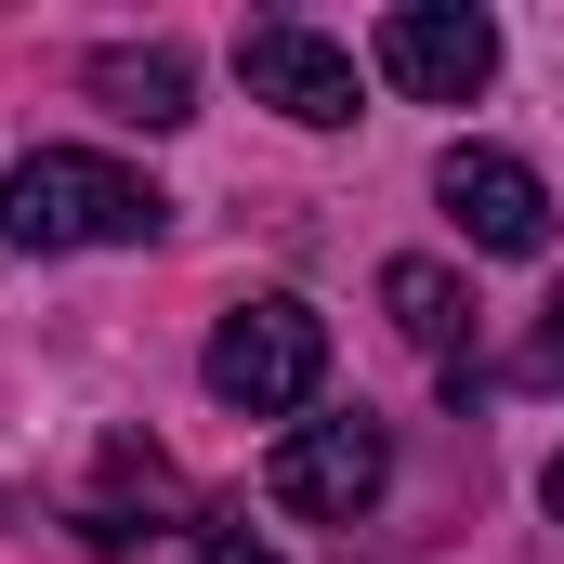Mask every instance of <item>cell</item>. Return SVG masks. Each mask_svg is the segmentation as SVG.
<instances>
[{
    "mask_svg": "<svg viewBox=\"0 0 564 564\" xmlns=\"http://www.w3.org/2000/svg\"><path fill=\"white\" fill-rule=\"evenodd\" d=\"M368 53H381V79L421 93V106H473V93L499 79V26H486L473 0H394V13L368 26Z\"/></svg>",
    "mask_w": 564,
    "mask_h": 564,
    "instance_id": "cell-3",
    "label": "cell"
},
{
    "mask_svg": "<svg viewBox=\"0 0 564 564\" xmlns=\"http://www.w3.org/2000/svg\"><path fill=\"white\" fill-rule=\"evenodd\" d=\"M237 79H250V106H276L302 132H341V119H355V53L315 40V26H289V13L237 26Z\"/></svg>",
    "mask_w": 564,
    "mask_h": 564,
    "instance_id": "cell-4",
    "label": "cell"
},
{
    "mask_svg": "<svg viewBox=\"0 0 564 564\" xmlns=\"http://www.w3.org/2000/svg\"><path fill=\"white\" fill-rule=\"evenodd\" d=\"M525 381H564V289L539 302V328H525Z\"/></svg>",
    "mask_w": 564,
    "mask_h": 564,
    "instance_id": "cell-9",
    "label": "cell"
},
{
    "mask_svg": "<svg viewBox=\"0 0 564 564\" xmlns=\"http://www.w3.org/2000/svg\"><path fill=\"white\" fill-rule=\"evenodd\" d=\"M158 224H171V197L119 158L40 144V158L0 171V250H144Z\"/></svg>",
    "mask_w": 564,
    "mask_h": 564,
    "instance_id": "cell-1",
    "label": "cell"
},
{
    "mask_svg": "<svg viewBox=\"0 0 564 564\" xmlns=\"http://www.w3.org/2000/svg\"><path fill=\"white\" fill-rule=\"evenodd\" d=\"M184 564H276V552H263L250 525H210V539H197V552H184Z\"/></svg>",
    "mask_w": 564,
    "mask_h": 564,
    "instance_id": "cell-10",
    "label": "cell"
},
{
    "mask_svg": "<svg viewBox=\"0 0 564 564\" xmlns=\"http://www.w3.org/2000/svg\"><path fill=\"white\" fill-rule=\"evenodd\" d=\"M539 499H552V525H564V459H552V473H539Z\"/></svg>",
    "mask_w": 564,
    "mask_h": 564,
    "instance_id": "cell-11",
    "label": "cell"
},
{
    "mask_svg": "<svg viewBox=\"0 0 564 564\" xmlns=\"http://www.w3.org/2000/svg\"><path fill=\"white\" fill-rule=\"evenodd\" d=\"M315 381H328V315L315 302H237L224 328H210V394L224 408H250V421H289V408H315Z\"/></svg>",
    "mask_w": 564,
    "mask_h": 564,
    "instance_id": "cell-2",
    "label": "cell"
},
{
    "mask_svg": "<svg viewBox=\"0 0 564 564\" xmlns=\"http://www.w3.org/2000/svg\"><path fill=\"white\" fill-rule=\"evenodd\" d=\"M381 486H394V433L368 421V408H355V421H302V433L276 446V499H289V512H315V525H355Z\"/></svg>",
    "mask_w": 564,
    "mask_h": 564,
    "instance_id": "cell-5",
    "label": "cell"
},
{
    "mask_svg": "<svg viewBox=\"0 0 564 564\" xmlns=\"http://www.w3.org/2000/svg\"><path fill=\"white\" fill-rule=\"evenodd\" d=\"M381 302H394V328H408L421 355H446V381H459V355H473V302H459V276H446V263H381Z\"/></svg>",
    "mask_w": 564,
    "mask_h": 564,
    "instance_id": "cell-8",
    "label": "cell"
},
{
    "mask_svg": "<svg viewBox=\"0 0 564 564\" xmlns=\"http://www.w3.org/2000/svg\"><path fill=\"white\" fill-rule=\"evenodd\" d=\"M93 106L132 119V132H184V119H197V66H184L171 40H106V53H93Z\"/></svg>",
    "mask_w": 564,
    "mask_h": 564,
    "instance_id": "cell-7",
    "label": "cell"
},
{
    "mask_svg": "<svg viewBox=\"0 0 564 564\" xmlns=\"http://www.w3.org/2000/svg\"><path fill=\"white\" fill-rule=\"evenodd\" d=\"M433 197H446V210H459V237H473V250H499V263L552 250V184H539L525 158H499V144H446Z\"/></svg>",
    "mask_w": 564,
    "mask_h": 564,
    "instance_id": "cell-6",
    "label": "cell"
}]
</instances>
